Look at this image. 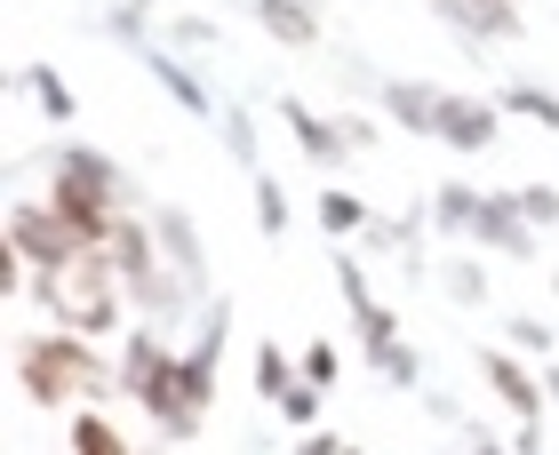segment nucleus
I'll return each instance as SVG.
<instances>
[{"label": "nucleus", "mask_w": 559, "mask_h": 455, "mask_svg": "<svg viewBox=\"0 0 559 455\" xmlns=\"http://www.w3.org/2000/svg\"><path fill=\"white\" fill-rule=\"evenodd\" d=\"M16 368H24V392H33V399H57V408H64L72 392H105V368H96L81 344H24Z\"/></svg>", "instance_id": "1"}, {"label": "nucleus", "mask_w": 559, "mask_h": 455, "mask_svg": "<svg viewBox=\"0 0 559 455\" xmlns=\"http://www.w3.org/2000/svg\"><path fill=\"white\" fill-rule=\"evenodd\" d=\"M48 303L72 320V327H105L112 320V288H105V264L96 256H72V264H57L48 272Z\"/></svg>", "instance_id": "2"}, {"label": "nucleus", "mask_w": 559, "mask_h": 455, "mask_svg": "<svg viewBox=\"0 0 559 455\" xmlns=\"http://www.w3.org/2000/svg\"><path fill=\"white\" fill-rule=\"evenodd\" d=\"M9 248H16V256H40L48 272H57V264H72V256H81V224H72L64 208H16V224H9Z\"/></svg>", "instance_id": "3"}, {"label": "nucleus", "mask_w": 559, "mask_h": 455, "mask_svg": "<svg viewBox=\"0 0 559 455\" xmlns=\"http://www.w3.org/2000/svg\"><path fill=\"white\" fill-rule=\"evenodd\" d=\"M57 208L72 216V224H81V240H105L112 232V184H105V168H96V160H72L64 176H57Z\"/></svg>", "instance_id": "4"}, {"label": "nucleus", "mask_w": 559, "mask_h": 455, "mask_svg": "<svg viewBox=\"0 0 559 455\" xmlns=\"http://www.w3.org/2000/svg\"><path fill=\"white\" fill-rule=\"evenodd\" d=\"M488 375H496V384H503V399H512V408H520V416H536V384H527V375H520V368H503V360H488Z\"/></svg>", "instance_id": "5"}, {"label": "nucleus", "mask_w": 559, "mask_h": 455, "mask_svg": "<svg viewBox=\"0 0 559 455\" xmlns=\"http://www.w3.org/2000/svg\"><path fill=\"white\" fill-rule=\"evenodd\" d=\"M440 129H448L455 144H488V120H479V112H464V105H440Z\"/></svg>", "instance_id": "6"}, {"label": "nucleus", "mask_w": 559, "mask_h": 455, "mask_svg": "<svg viewBox=\"0 0 559 455\" xmlns=\"http://www.w3.org/2000/svg\"><path fill=\"white\" fill-rule=\"evenodd\" d=\"M272 33H280V40H312V24H304V9H288V0H272Z\"/></svg>", "instance_id": "7"}]
</instances>
